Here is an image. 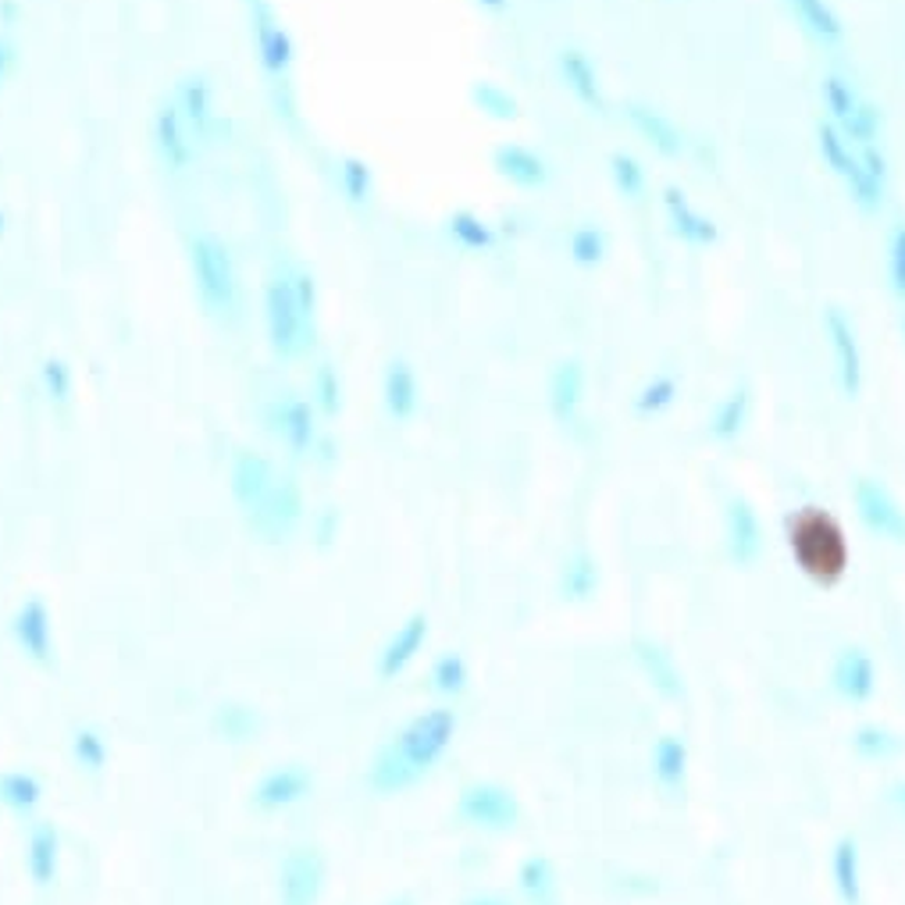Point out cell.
I'll use <instances>...</instances> for the list:
<instances>
[{
  "mask_svg": "<svg viewBox=\"0 0 905 905\" xmlns=\"http://www.w3.org/2000/svg\"><path fill=\"white\" fill-rule=\"evenodd\" d=\"M456 734V716L450 710L421 713L374 756L368 784L374 792H400L410 788L421 774L432 771V763L446 753Z\"/></svg>",
  "mask_w": 905,
  "mask_h": 905,
  "instance_id": "cell-1",
  "label": "cell"
},
{
  "mask_svg": "<svg viewBox=\"0 0 905 905\" xmlns=\"http://www.w3.org/2000/svg\"><path fill=\"white\" fill-rule=\"evenodd\" d=\"M324 887V859L314 848H289L279 869L282 905H318Z\"/></svg>",
  "mask_w": 905,
  "mask_h": 905,
  "instance_id": "cell-2",
  "label": "cell"
},
{
  "mask_svg": "<svg viewBox=\"0 0 905 905\" xmlns=\"http://www.w3.org/2000/svg\"><path fill=\"white\" fill-rule=\"evenodd\" d=\"M314 788V777L306 771L303 763H285V766H275V771H268L258 788H253V802H258L261 810L275 813V810H289L303 802Z\"/></svg>",
  "mask_w": 905,
  "mask_h": 905,
  "instance_id": "cell-3",
  "label": "cell"
},
{
  "mask_svg": "<svg viewBox=\"0 0 905 905\" xmlns=\"http://www.w3.org/2000/svg\"><path fill=\"white\" fill-rule=\"evenodd\" d=\"M11 635L29 660H37V663L50 660V653H54V631H50V610L40 595H29V600L14 610Z\"/></svg>",
  "mask_w": 905,
  "mask_h": 905,
  "instance_id": "cell-4",
  "label": "cell"
},
{
  "mask_svg": "<svg viewBox=\"0 0 905 905\" xmlns=\"http://www.w3.org/2000/svg\"><path fill=\"white\" fill-rule=\"evenodd\" d=\"M26 869L37 887H50L61 869V831L50 819H37L26 842Z\"/></svg>",
  "mask_w": 905,
  "mask_h": 905,
  "instance_id": "cell-5",
  "label": "cell"
},
{
  "mask_svg": "<svg viewBox=\"0 0 905 905\" xmlns=\"http://www.w3.org/2000/svg\"><path fill=\"white\" fill-rule=\"evenodd\" d=\"M464 816L477 827H510L517 816L514 798H510L503 788H492V784H477L464 795Z\"/></svg>",
  "mask_w": 905,
  "mask_h": 905,
  "instance_id": "cell-6",
  "label": "cell"
},
{
  "mask_svg": "<svg viewBox=\"0 0 905 905\" xmlns=\"http://www.w3.org/2000/svg\"><path fill=\"white\" fill-rule=\"evenodd\" d=\"M424 638H429V617L424 613H414L396 635H392V642L385 645V653L379 660V674L382 677H396L410 660L418 656V648L424 645Z\"/></svg>",
  "mask_w": 905,
  "mask_h": 905,
  "instance_id": "cell-7",
  "label": "cell"
},
{
  "mask_svg": "<svg viewBox=\"0 0 905 905\" xmlns=\"http://www.w3.org/2000/svg\"><path fill=\"white\" fill-rule=\"evenodd\" d=\"M232 477H235V500L243 503L250 514H258V510L268 503L271 489H275L268 460H261V456H239Z\"/></svg>",
  "mask_w": 905,
  "mask_h": 905,
  "instance_id": "cell-8",
  "label": "cell"
},
{
  "mask_svg": "<svg viewBox=\"0 0 905 905\" xmlns=\"http://www.w3.org/2000/svg\"><path fill=\"white\" fill-rule=\"evenodd\" d=\"M43 798V784L37 781V774L29 771H4L0 774V802H4L8 810L29 816L32 810L40 806Z\"/></svg>",
  "mask_w": 905,
  "mask_h": 905,
  "instance_id": "cell-9",
  "label": "cell"
},
{
  "mask_svg": "<svg viewBox=\"0 0 905 905\" xmlns=\"http://www.w3.org/2000/svg\"><path fill=\"white\" fill-rule=\"evenodd\" d=\"M211 727H214V734H218L221 742H250L253 734H258L261 721H258V713H253L250 706L229 703V706H218Z\"/></svg>",
  "mask_w": 905,
  "mask_h": 905,
  "instance_id": "cell-10",
  "label": "cell"
},
{
  "mask_svg": "<svg viewBox=\"0 0 905 905\" xmlns=\"http://www.w3.org/2000/svg\"><path fill=\"white\" fill-rule=\"evenodd\" d=\"M279 435H282L296 453L311 450V442H314V418H311V406L300 403V400L279 406Z\"/></svg>",
  "mask_w": 905,
  "mask_h": 905,
  "instance_id": "cell-11",
  "label": "cell"
},
{
  "mask_svg": "<svg viewBox=\"0 0 905 905\" xmlns=\"http://www.w3.org/2000/svg\"><path fill=\"white\" fill-rule=\"evenodd\" d=\"M72 760L79 771H87V774H100L108 766V742H104V734H100L97 727H79L76 731V738H72Z\"/></svg>",
  "mask_w": 905,
  "mask_h": 905,
  "instance_id": "cell-12",
  "label": "cell"
},
{
  "mask_svg": "<svg viewBox=\"0 0 905 905\" xmlns=\"http://www.w3.org/2000/svg\"><path fill=\"white\" fill-rule=\"evenodd\" d=\"M389 410L396 418H406L414 410V379L403 364H396L389 374Z\"/></svg>",
  "mask_w": 905,
  "mask_h": 905,
  "instance_id": "cell-13",
  "label": "cell"
},
{
  "mask_svg": "<svg viewBox=\"0 0 905 905\" xmlns=\"http://www.w3.org/2000/svg\"><path fill=\"white\" fill-rule=\"evenodd\" d=\"M798 8H802V19L810 22V29L816 32V37H827V40H838L842 37V26L838 19L819 4V0H798Z\"/></svg>",
  "mask_w": 905,
  "mask_h": 905,
  "instance_id": "cell-14",
  "label": "cell"
},
{
  "mask_svg": "<svg viewBox=\"0 0 905 905\" xmlns=\"http://www.w3.org/2000/svg\"><path fill=\"white\" fill-rule=\"evenodd\" d=\"M435 688L439 692H460L464 688V681H467V667H464V660H460L456 653H446L439 663H435Z\"/></svg>",
  "mask_w": 905,
  "mask_h": 905,
  "instance_id": "cell-15",
  "label": "cell"
},
{
  "mask_svg": "<svg viewBox=\"0 0 905 905\" xmlns=\"http://www.w3.org/2000/svg\"><path fill=\"white\" fill-rule=\"evenodd\" d=\"M831 329H834V335H838V346H842V353H845V385L856 392V385H859V371L848 364V353L856 356V346H848V329H845V321H842V314L838 311H831Z\"/></svg>",
  "mask_w": 905,
  "mask_h": 905,
  "instance_id": "cell-16",
  "label": "cell"
},
{
  "mask_svg": "<svg viewBox=\"0 0 905 905\" xmlns=\"http://www.w3.org/2000/svg\"><path fill=\"white\" fill-rule=\"evenodd\" d=\"M671 208H674V214H685V235L698 239V243H710V239L716 235V232H713V225H710V221L695 218V214H692V211L685 208V200H677V193H671Z\"/></svg>",
  "mask_w": 905,
  "mask_h": 905,
  "instance_id": "cell-17",
  "label": "cell"
},
{
  "mask_svg": "<svg viewBox=\"0 0 905 905\" xmlns=\"http://www.w3.org/2000/svg\"><path fill=\"white\" fill-rule=\"evenodd\" d=\"M574 253H577V261H585V264L600 261L603 258V235L595 229H582L574 235Z\"/></svg>",
  "mask_w": 905,
  "mask_h": 905,
  "instance_id": "cell-18",
  "label": "cell"
},
{
  "mask_svg": "<svg viewBox=\"0 0 905 905\" xmlns=\"http://www.w3.org/2000/svg\"><path fill=\"white\" fill-rule=\"evenodd\" d=\"M892 271H895V289L905 296V229H898L895 247H892Z\"/></svg>",
  "mask_w": 905,
  "mask_h": 905,
  "instance_id": "cell-19",
  "label": "cell"
}]
</instances>
